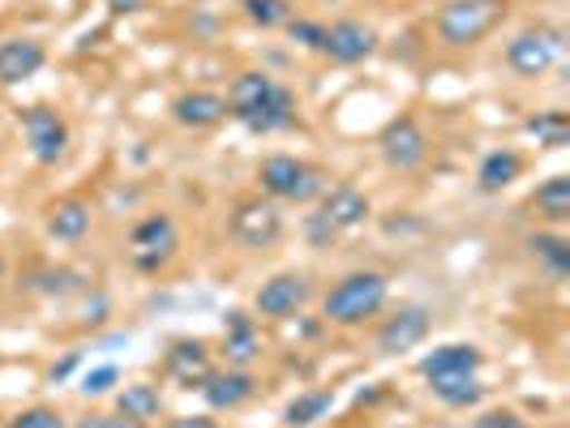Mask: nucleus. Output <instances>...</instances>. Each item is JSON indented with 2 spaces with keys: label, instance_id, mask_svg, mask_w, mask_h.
Instances as JSON below:
<instances>
[{
  "label": "nucleus",
  "instance_id": "3",
  "mask_svg": "<svg viewBox=\"0 0 570 428\" xmlns=\"http://www.w3.org/2000/svg\"><path fill=\"white\" fill-rule=\"evenodd\" d=\"M257 185H262V198L271 201H314L326 193V176L322 168L296 159V155H266L262 168H257Z\"/></svg>",
  "mask_w": 570,
  "mask_h": 428
},
{
  "label": "nucleus",
  "instance_id": "31",
  "mask_svg": "<svg viewBox=\"0 0 570 428\" xmlns=\"http://www.w3.org/2000/svg\"><path fill=\"white\" fill-rule=\"evenodd\" d=\"M116 381H120V369H116V365H99V369L86 372L78 390H82L86 399H104V395H112Z\"/></svg>",
  "mask_w": 570,
  "mask_h": 428
},
{
  "label": "nucleus",
  "instance_id": "24",
  "mask_svg": "<svg viewBox=\"0 0 570 428\" xmlns=\"http://www.w3.org/2000/svg\"><path fill=\"white\" fill-rule=\"evenodd\" d=\"M532 210L544 215L549 223H567L570 219V176H549L532 193Z\"/></svg>",
  "mask_w": 570,
  "mask_h": 428
},
{
  "label": "nucleus",
  "instance_id": "35",
  "mask_svg": "<svg viewBox=\"0 0 570 428\" xmlns=\"http://www.w3.org/2000/svg\"><path fill=\"white\" fill-rule=\"evenodd\" d=\"M108 313H112L108 296H104V291H95V305L86 300V309H82V326H104V321H108Z\"/></svg>",
  "mask_w": 570,
  "mask_h": 428
},
{
  "label": "nucleus",
  "instance_id": "27",
  "mask_svg": "<svg viewBox=\"0 0 570 428\" xmlns=\"http://www.w3.org/2000/svg\"><path fill=\"white\" fill-rule=\"evenodd\" d=\"M523 133H532L541 146H549V150H562V146L570 142V116L567 112H537L523 120Z\"/></svg>",
  "mask_w": 570,
  "mask_h": 428
},
{
  "label": "nucleus",
  "instance_id": "29",
  "mask_svg": "<svg viewBox=\"0 0 570 428\" xmlns=\"http://www.w3.org/2000/svg\"><path fill=\"white\" fill-rule=\"evenodd\" d=\"M287 34H292V43H301L305 52H317V57L326 48V22H314V18H292Z\"/></svg>",
  "mask_w": 570,
  "mask_h": 428
},
{
  "label": "nucleus",
  "instance_id": "8",
  "mask_svg": "<svg viewBox=\"0 0 570 428\" xmlns=\"http://www.w3.org/2000/svg\"><path fill=\"white\" fill-rule=\"evenodd\" d=\"M22 133H27L30 159L39 168H57L60 159L69 155V125L52 103H35L22 112Z\"/></svg>",
  "mask_w": 570,
  "mask_h": 428
},
{
  "label": "nucleus",
  "instance_id": "14",
  "mask_svg": "<svg viewBox=\"0 0 570 428\" xmlns=\"http://www.w3.org/2000/svg\"><path fill=\"white\" fill-rule=\"evenodd\" d=\"M317 215H322V219L343 236V231L365 228V223H370V215H373V206L356 185H335V189H326V193H322Z\"/></svg>",
  "mask_w": 570,
  "mask_h": 428
},
{
  "label": "nucleus",
  "instance_id": "37",
  "mask_svg": "<svg viewBox=\"0 0 570 428\" xmlns=\"http://www.w3.org/2000/svg\"><path fill=\"white\" fill-rule=\"evenodd\" d=\"M168 428H219V420H210V416H176V420H168Z\"/></svg>",
  "mask_w": 570,
  "mask_h": 428
},
{
  "label": "nucleus",
  "instance_id": "26",
  "mask_svg": "<svg viewBox=\"0 0 570 428\" xmlns=\"http://www.w3.org/2000/svg\"><path fill=\"white\" fill-rule=\"evenodd\" d=\"M335 407V390H305L284 407V425L287 428H309L317 425L326 411Z\"/></svg>",
  "mask_w": 570,
  "mask_h": 428
},
{
  "label": "nucleus",
  "instance_id": "7",
  "mask_svg": "<svg viewBox=\"0 0 570 428\" xmlns=\"http://www.w3.org/2000/svg\"><path fill=\"white\" fill-rule=\"evenodd\" d=\"M567 48V34L553 27H528L507 43V64L519 78H544Z\"/></svg>",
  "mask_w": 570,
  "mask_h": 428
},
{
  "label": "nucleus",
  "instance_id": "4",
  "mask_svg": "<svg viewBox=\"0 0 570 428\" xmlns=\"http://www.w3.org/2000/svg\"><path fill=\"white\" fill-rule=\"evenodd\" d=\"M502 0H446L438 9V39L446 48H476L502 22Z\"/></svg>",
  "mask_w": 570,
  "mask_h": 428
},
{
  "label": "nucleus",
  "instance_id": "17",
  "mask_svg": "<svg viewBox=\"0 0 570 428\" xmlns=\"http://www.w3.org/2000/svg\"><path fill=\"white\" fill-rule=\"evenodd\" d=\"M485 365V351L476 342H446V347H433L421 356L416 372L433 381V377H459V372H481Z\"/></svg>",
  "mask_w": 570,
  "mask_h": 428
},
{
  "label": "nucleus",
  "instance_id": "28",
  "mask_svg": "<svg viewBox=\"0 0 570 428\" xmlns=\"http://www.w3.org/2000/svg\"><path fill=\"white\" fill-rule=\"evenodd\" d=\"M240 9L262 30H275L292 22V0H240Z\"/></svg>",
  "mask_w": 570,
  "mask_h": 428
},
{
  "label": "nucleus",
  "instance_id": "39",
  "mask_svg": "<svg viewBox=\"0 0 570 428\" xmlns=\"http://www.w3.org/2000/svg\"><path fill=\"white\" fill-rule=\"evenodd\" d=\"M108 9H112L116 18H125V13H138V9H142V0H108Z\"/></svg>",
  "mask_w": 570,
  "mask_h": 428
},
{
  "label": "nucleus",
  "instance_id": "32",
  "mask_svg": "<svg viewBox=\"0 0 570 428\" xmlns=\"http://www.w3.org/2000/svg\"><path fill=\"white\" fill-rule=\"evenodd\" d=\"M9 428H65V416L57 407H27L9 420Z\"/></svg>",
  "mask_w": 570,
  "mask_h": 428
},
{
  "label": "nucleus",
  "instance_id": "15",
  "mask_svg": "<svg viewBox=\"0 0 570 428\" xmlns=\"http://www.w3.org/2000/svg\"><path fill=\"white\" fill-rule=\"evenodd\" d=\"M164 369H168V377L180 390H198L206 381V372L215 369L206 339H176L168 347V356H164Z\"/></svg>",
  "mask_w": 570,
  "mask_h": 428
},
{
  "label": "nucleus",
  "instance_id": "41",
  "mask_svg": "<svg viewBox=\"0 0 570 428\" xmlns=\"http://www.w3.org/2000/svg\"><path fill=\"white\" fill-rule=\"evenodd\" d=\"M0 279H4V266H0Z\"/></svg>",
  "mask_w": 570,
  "mask_h": 428
},
{
  "label": "nucleus",
  "instance_id": "36",
  "mask_svg": "<svg viewBox=\"0 0 570 428\" xmlns=\"http://www.w3.org/2000/svg\"><path fill=\"white\" fill-rule=\"evenodd\" d=\"M99 428H146L142 420H129V416H120V411H99Z\"/></svg>",
  "mask_w": 570,
  "mask_h": 428
},
{
  "label": "nucleus",
  "instance_id": "13",
  "mask_svg": "<svg viewBox=\"0 0 570 428\" xmlns=\"http://www.w3.org/2000/svg\"><path fill=\"white\" fill-rule=\"evenodd\" d=\"M198 395L210 411H236L257 395V381L249 369H210L198 386Z\"/></svg>",
  "mask_w": 570,
  "mask_h": 428
},
{
  "label": "nucleus",
  "instance_id": "10",
  "mask_svg": "<svg viewBox=\"0 0 570 428\" xmlns=\"http://www.w3.org/2000/svg\"><path fill=\"white\" fill-rule=\"evenodd\" d=\"M309 296H314V283L305 275H296V270H284V275H275V279H266L257 287L254 313L266 317V321H287V317H296L309 305Z\"/></svg>",
  "mask_w": 570,
  "mask_h": 428
},
{
  "label": "nucleus",
  "instance_id": "18",
  "mask_svg": "<svg viewBox=\"0 0 570 428\" xmlns=\"http://www.w3.org/2000/svg\"><path fill=\"white\" fill-rule=\"evenodd\" d=\"M171 120L180 129H210V125L228 120V99L215 90H185L171 99Z\"/></svg>",
  "mask_w": 570,
  "mask_h": 428
},
{
  "label": "nucleus",
  "instance_id": "5",
  "mask_svg": "<svg viewBox=\"0 0 570 428\" xmlns=\"http://www.w3.org/2000/svg\"><path fill=\"white\" fill-rule=\"evenodd\" d=\"M176 249H180V231H176V219H171L168 210L146 215V219H138L134 231H129V261H134L142 275L168 270Z\"/></svg>",
  "mask_w": 570,
  "mask_h": 428
},
{
  "label": "nucleus",
  "instance_id": "1",
  "mask_svg": "<svg viewBox=\"0 0 570 428\" xmlns=\"http://www.w3.org/2000/svg\"><path fill=\"white\" fill-rule=\"evenodd\" d=\"M228 116L257 138H271L296 125V94L262 69H240L228 86Z\"/></svg>",
  "mask_w": 570,
  "mask_h": 428
},
{
  "label": "nucleus",
  "instance_id": "23",
  "mask_svg": "<svg viewBox=\"0 0 570 428\" xmlns=\"http://www.w3.org/2000/svg\"><path fill=\"white\" fill-rule=\"evenodd\" d=\"M116 411L129 416V420L150 425V420L164 411V395H159V386H150V381H134V386H125V390L116 395Z\"/></svg>",
  "mask_w": 570,
  "mask_h": 428
},
{
  "label": "nucleus",
  "instance_id": "12",
  "mask_svg": "<svg viewBox=\"0 0 570 428\" xmlns=\"http://www.w3.org/2000/svg\"><path fill=\"white\" fill-rule=\"evenodd\" d=\"M377 52V30L356 22V18H340L326 27V48L322 57H331L335 64H361Z\"/></svg>",
  "mask_w": 570,
  "mask_h": 428
},
{
  "label": "nucleus",
  "instance_id": "38",
  "mask_svg": "<svg viewBox=\"0 0 570 428\" xmlns=\"http://www.w3.org/2000/svg\"><path fill=\"white\" fill-rule=\"evenodd\" d=\"M78 360H82V356H78V351H69V356H65V360H60V365H52V381H65V377H69V372L78 369Z\"/></svg>",
  "mask_w": 570,
  "mask_h": 428
},
{
  "label": "nucleus",
  "instance_id": "16",
  "mask_svg": "<svg viewBox=\"0 0 570 428\" xmlns=\"http://www.w3.org/2000/svg\"><path fill=\"white\" fill-rule=\"evenodd\" d=\"M224 356H228V369H249L254 360H262V330L254 313L232 309L224 317Z\"/></svg>",
  "mask_w": 570,
  "mask_h": 428
},
{
  "label": "nucleus",
  "instance_id": "40",
  "mask_svg": "<svg viewBox=\"0 0 570 428\" xmlns=\"http://www.w3.org/2000/svg\"><path fill=\"white\" fill-rule=\"evenodd\" d=\"M65 428H99V411L95 416H78V420H69Z\"/></svg>",
  "mask_w": 570,
  "mask_h": 428
},
{
  "label": "nucleus",
  "instance_id": "33",
  "mask_svg": "<svg viewBox=\"0 0 570 428\" xmlns=\"http://www.w3.org/2000/svg\"><path fill=\"white\" fill-rule=\"evenodd\" d=\"M305 240H309V249H331V245L340 240V231L331 228V223L314 210V215H305Z\"/></svg>",
  "mask_w": 570,
  "mask_h": 428
},
{
  "label": "nucleus",
  "instance_id": "2",
  "mask_svg": "<svg viewBox=\"0 0 570 428\" xmlns=\"http://www.w3.org/2000/svg\"><path fill=\"white\" fill-rule=\"evenodd\" d=\"M386 300H391V279L382 270H352L326 291L322 321L340 326V330H356V326H365V321L382 313Z\"/></svg>",
  "mask_w": 570,
  "mask_h": 428
},
{
  "label": "nucleus",
  "instance_id": "19",
  "mask_svg": "<svg viewBox=\"0 0 570 428\" xmlns=\"http://www.w3.org/2000/svg\"><path fill=\"white\" fill-rule=\"evenodd\" d=\"M48 64V48L39 39H4L0 43V86L30 82Z\"/></svg>",
  "mask_w": 570,
  "mask_h": 428
},
{
  "label": "nucleus",
  "instance_id": "11",
  "mask_svg": "<svg viewBox=\"0 0 570 428\" xmlns=\"http://www.w3.org/2000/svg\"><path fill=\"white\" fill-rule=\"evenodd\" d=\"M433 330V313L425 305H400L395 313L377 326V356H403V351H416Z\"/></svg>",
  "mask_w": 570,
  "mask_h": 428
},
{
  "label": "nucleus",
  "instance_id": "21",
  "mask_svg": "<svg viewBox=\"0 0 570 428\" xmlns=\"http://www.w3.org/2000/svg\"><path fill=\"white\" fill-rule=\"evenodd\" d=\"M429 395L442 402V407L468 411V407H481V402H485V381H481L476 372H459V377H433V381H429Z\"/></svg>",
  "mask_w": 570,
  "mask_h": 428
},
{
  "label": "nucleus",
  "instance_id": "34",
  "mask_svg": "<svg viewBox=\"0 0 570 428\" xmlns=\"http://www.w3.org/2000/svg\"><path fill=\"white\" fill-rule=\"evenodd\" d=\"M472 428H528V420L519 411H511V407H502V411H481L472 420Z\"/></svg>",
  "mask_w": 570,
  "mask_h": 428
},
{
  "label": "nucleus",
  "instance_id": "25",
  "mask_svg": "<svg viewBox=\"0 0 570 428\" xmlns=\"http://www.w3.org/2000/svg\"><path fill=\"white\" fill-rule=\"evenodd\" d=\"M528 249L541 257L544 270L553 279H567L570 275V240L562 231H537V236H528Z\"/></svg>",
  "mask_w": 570,
  "mask_h": 428
},
{
  "label": "nucleus",
  "instance_id": "22",
  "mask_svg": "<svg viewBox=\"0 0 570 428\" xmlns=\"http://www.w3.org/2000/svg\"><path fill=\"white\" fill-rule=\"evenodd\" d=\"M90 223H95V210H90V201H82V198H65L48 210V236H57L65 245L82 240L86 231H90Z\"/></svg>",
  "mask_w": 570,
  "mask_h": 428
},
{
  "label": "nucleus",
  "instance_id": "9",
  "mask_svg": "<svg viewBox=\"0 0 570 428\" xmlns=\"http://www.w3.org/2000/svg\"><path fill=\"white\" fill-rule=\"evenodd\" d=\"M377 150H382L386 168L416 171L429 159L425 125H421V120H416L412 112H403V116H395V120H386V129L377 133Z\"/></svg>",
  "mask_w": 570,
  "mask_h": 428
},
{
  "label": "nucleus",
  "instance_id": "30",
  "mask_svg": "<svg viewBox=\"0 0 570 428\" xmlns=\"http://www.w3.org/2000/svg\"><path fill=\"white\" fill-rule=\"evenodd\" d=\"M30 283H39L35 291H43V296H69V291H78V275L73 270H39Z\"/></svg>",
  "mask_w": 570,
  "mask_h": 428
},
{
  "label": "nucleus",
  "instance_id": "6",
  "mask_svg": "<svg viewBox=\"0 0 570 428\" xmlns=\"http://www.w3.org/2000/svg\"><path fill=\"white\" fill-rule=\"evenodd\" d=\"M228 236L240 249H249V253H262V249L279 245V236H284V210H279V201L240 198L228 215Z\"/></svg>",
  "mask_w": 570,
  "mask_h": 428
},
{
  "label": "nucleus",
  "instance_id": "20",
  "mask_svg": "<svg viewBox=\"0 0 570 428\" xmlns=\"http://www.w3.org/2000/svg\"><path fill=\"white\" fill-rule=\"evenodd\" d=\"M519 176H523V155L511 150V146H502V150H489L485 159H481V168H476V189H481V193H507Z\"/></svg>",
  "mask_w": 570,
  "mask_h": 428
}]
</instances>
